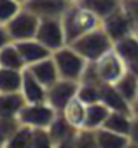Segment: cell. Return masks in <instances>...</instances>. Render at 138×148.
<instances>
[{
	"instance_id": "obj_3",
	"label": "cell",
	"mask_w": 138,
	"mask_h": 148,
	"mask_svg": "<svg viewBox=\"0 0 138 148\" xmlns=\"http://www.w3.org/2000/svg\"><path fill=\"white\" fill-rule=\"evenodd\" d=\"M68 45H72L82 58H86L89 63L93 61H98L101 56H105L108 51L114 49V42L112 38L107 35V32L103 30V26L86 33L84 37L77 38L75 42L72 44H68Z\"/></svg>"
},
{
	"instance_id": "obj_42",
	"label": "cell",
	"mask_w": 138,
	"mask_h": 148,
	"mask_svg": "<svg viewBox=\"0 0 138 148\" xmlns=\"http://www.w3.org/2000/svg\"><path fill=\"white\" fill-rule=\"evenodd\" d=\"M135 35H136V37H138V28H136V30H135Z\"/></svg>"
},
{
	"instance_id": "obj_31",
	"label": "cell",
	"mask_w": 138,
	"mask_h": 148,
	"mask_svg": "<svg viewBox=\"0 0 138 148\" xmlns=\"http://www.w3.org/2000/svg\"><path fill=\"white\" fill-rule=\"evenodd\" d=\"M32 148H54V139L47 129H35L33 131Z\"/></svg>"
},
{
	"instance_id": "obj_21",
	"label": "cell",
	"mask_w": 138,
	"mask_h": 148,
	"mask_svg": "<svg viewBox=\"0 0 138 148\" xmlns=\"http://www.w3.org/2000/svg\"><path fill=\"white\" fill-rule=\"evenodd\" d=\"M0 66L9 70H26V63L14 42L0 49Z\"/></svg>"
},
{
	"instance_id": "obj_22",
	"label": "cell",
	"mask_w": 138,
	"mask_h": 148,
	"mask_svg": "<svg viewBox=\"0 0 138 148\" xmlns=\"http://www.w3.org/2000/svg\"><path fill=\"white\" fill-rule=\"evenodd\" d=\"M117 87V91L133 105L136 99H138V75L133 73L129 68L124 71V75L114 84Z\"/></svg>"
},
{
	"instance_id": "obj_24",
	"label": "cell",
	"mask_w": 138,
	"mask_h": 148,
	"mask_svg": "<svg viewBox=\"0 0 138 148\" xmlns=\"http://www.w3.org/2000/svg\"><path fill=\"white\" fill-rule=\"evenodd\" d=\"M131 124H133V113H126V112H110L107 122H105V129L119 132L128 136L131 131Z\"/></svg>"
},
{
	"instance_id": "obj_30",
	"label": "cell",
	"mask_w": 138,
	"mask_h": 148,
	"mask_svg": "<svg viewBox=\"0 0 138 148\" xmlns=\"http://www.w3.org/2000/svg\"><path fill=\"white\" fill-rule=\"evenodd\" d=\"M23 124L19 122L18 117H0V134L6 138V141L21 127Z\"/></svg>"
},
{
	"instance_id": "obj_1",
	"label": "cell",
	"mask_w": 138,
	"mask_h": 148,
	"mask_svg": "<svg viewBox=\"0 0 138 148\" xmlns=\"http://www.w3.org/2000/svg\"><path fill=\"white\" fill-rule=\"evenodd\" d=\"M126 70H128V64L115 52V49H112L105 56H101L98 61L88 63V68L84 71L81 82H91V84H98V86L115 84L124 75Z\"/></svg>"
},
{
	"instance_id": "obj_25",
	"label": "cell",
	"mask_w": 138,
	"mask_h": 148,
	"mask_svg": "<svg viewBox=\"0 0 138 148\" xmlns=\"http://www.w3.org/2000/svg\"><path fill=\"white\" fill-rule=\"evenodd\" d=\"M96 139L100 148H126L129 145V138L114 131H108L105 127L96 129Z\"/></svg>"
},
{
	"instance_id": "obj_19",
	"label": "cell",
	"mask_w": 138,
	"mask_h": 148,
	"mask_svg": "<svg viewBox=\"0 0 138 148\" xmlns=\"http://www.w3.org/2000/svg\"><path fill=\"white\" fill-rule=\"evenodd\" d=\"M110 115V108L98 101V103H93V105H88V113H86V125L84 129H91V131H96L100 127L105 125L107 119Z\"/></svg>"
},
{
	"instance_id": "obj_9",
	"label": "cell",
	"mask_w": 138,
	"mask_h": 148,
	"mask_svg": "<svg viewBox=\"0 0 138 148\" xmlns=\"http://www.w3.org/2000/svg\"><path fill=\"white\" fill-rule=\"evenodd\" d=\"M101 26L107 32V35L112 38L114 44L135 33V25L131 23V19L128 18V14L122 11V7L117 9L115 12H112L110 16H107L101 21Z\"/></svg>"
},
{
	"instance_id": "obj_44",
	"label": "cell",
	"mask_w": 138,
	"mask_h": 148,
	"mask_svg": "<svg viewBox=\"0 0 138 148\" xmlns=\"http://www.w3.org/2000/svg\"><path fill=\"white\" fill-rule=\"evenodd\" d=\"M136 101H138V99H136Z\"/></svg>"
},
{
	"instance_id": "obj_14",
	"label": "cell",
	"mask_w": 138,
	"mask_h": 148,
	"mask_svg": "<svg viewBox=\"0 0 138 148\" xmlns=\"http://www.w3.org/2000/svg\"><path fill=\"white\" fill-rule=\"evenodd\" d=\"M101 103H105L110 112H126V113H133V105L117 91V87L114 84H105L101 87Z\"/></svg>"
},
{
	"instance_id": "obj_12",
	"label": "cell",
	"mask_w": 138,
	"mask_h": 148,
	"mask_svg": "<svg viewBox=\"0 0 138 148\" xmlns=\"http://www.w3.org/2000/svg\"><path fill=\"white\" fill-rule=\"evenodd\" d=\"M21 94L26 99V103H42V101H47V87L35 79V75L28 68L23 71Z\"/></svg>"
},
{
	"instance_id": "obj_2",
	"label": "cell",
	"mask_w": 138,
	"mask_h": 148,
	"mask_svg": "<svg viewBox=\"0 0 138 148\" xmlns=\"http://www.w3.org/2000/svg\"><path fill=\"white\" fill-rule=\"evenodd\" d=\"M63 26H65L66 44H72L77 38L84 37L86 33L100 28L101 19L75 2V4H70V7L63 14Z\"/></svg>"
},
{
	"instance_id": "obj_15",
	"label": "cell",
	"mask_w": 138,
	"mask_h": 148,
	"mask_svg": "<svg viewBox=\"0 0 138 148\" xmlns=\"http://www.w3.org/2000/svg\"><path fill=\"white\" fill-rule=\"evenodd\" d=\"M61 113H63V117L70 122L75 129H84V125H86V113H88V105L84 103V101H81L77 96L68 103L63 110H61Z\"/></svg>"
},
{
	"instance_id": "obj_6",
	"label": "cell",
	"mask_w": 138,
	"mask_h": 148,
	"mask_svg": "<svg viewBox=\"0 0 138 148\" xmlns=\"http://www.w3.org/2000/svg\"><path fill=\"white\" fill-rule=\"evenodd\" d=\"M39 23L40 18L35 16L32 11L28 9H21L7 25V32L12 42H21V40H30L37 37V30H39Z\"/></svg>"
},
{
	"instance_id": "obj_39",
	"label": "cell",
	"mask_w": 138,
	"mask_h": 148,
	"mask_svg": "<svg viewBox=\"0 0 138 148\" xmlns=\"http://www.w3.org/2000/svg\"><path fill=\"white\" fill-rule=\"evenodd\" d=\"M126 148H138V143H131V141H129V145H128Z\"/></svg>"
},
{
	"instance_id": "obj_35",
	"label": "cell",
	"mask_w": 138,
	"mask_h": 148,
	"mask_svg": "<svg viewBox=\"0 0 138 148\" xmlns=\"http://www.w3.org/2000/svg\"><path fill=\"white\" fill-rule=\"evenodd\" d=\"M54 148H75V138L65 139V141H58V143H54Z\"/></svg>"
},
{
	"instance_id": "obj_29",
	"label": "cell",
	"mask_w": 138,
	"mask_h": 148,
	"mask_svg": "<svg viewBox=\"0 0 138 148\" xmlns=\"http://www.w3.org/2000/svg\"><path fill=\"white\" fill-rule=\"evenodd\" d=\"M75 148H100L96 139V131L81 129L75 136Z\"/></svg>"
},
{
	"instance_id": "obj_37",
	"label": "cell",
	"mask_w": 138,
	"mask_h": 148,
	"mask_svg": "<svg viewBox=\"0 0 138 148\" xmlns=\"http://www.w3.org/2000/svg\"><path fill=\"white\" fill-rule=\"evenodd\" d=\"M131 112H133V117H136V119H138V101H135V103H133V110H131Z\"/></svg>"
},
{
	"instance_id": "obj_10",
	"label": "cell",
	"mask_w": 138,
	"mask_h": 148,
	"mask_svg": "<svg viewBox=\"0 0 138 148\" xmlns=\"http://www.w3.org/2000/svg\"><path fill=\"white\" fill-rule=\"evenodd\" d=\"M23 7L32 11L40 19H44V18H63L66 9L70 7V2L68 0H28Z\"/></svg>"
},
{
	"instance_id": "obj_11",
	"label": "cell",
	"mask_w": 138,
	"mask_h": 148,
	"mask_svg": "<svg viewBox=\"0 0 138 148\" xmlns=\"http://www.w3.org/2000/svg\"><path fill=\"white\" fill-rule=\"evenodd\" d=\"M14 44L18 45V49H19L25 63H26V68L32 66V64H35V63H39V61H42V59H46V58H49V56H52V51L47 49L37 38L21 40V42H14Z\"/></svg>"
},
{
	"instance_id": "obj_23",
	"label": "cell",
	"mask_w": 138,
	"mask_h": 148,
	"mask_svg": "<svg viewBox=\"0 0 138 148\" xmlns=\"http://www.w3.org/2000/svg\"><path fill=\"white\" fill-rule=\"evenodd\" d=\"M114 49L122 58V61L129 66L131 63H135L138 59V37L133 33V35L126 37V38L115 42L114 44Z\"/></svg>"
},
{
	"instance_id": "obj_28",
	"label": "cell",
	"mask_w": 138,
	"mask_h": 148,
	"mask_svg": "<svg viewBox=\"0 0 138 148\" xmlns=\"http://www.w3.org/2000/svg\"><path fill=\"white\" fill-rule=\"evenodd\" d=\"M23 9V4L16 0H0V25H7L19 11Z\"/></svg>"
},
{
	"instance_id": "obj_20",
	"label": "cell",
	"mask_w": 138,
	"mask_h": 148,
	"mask_svg": "<svg viewBox=\"0 0 138 148\" xmlns=\"http://www.w3.org/2000/svg\"><path fill=\"white\" fill-rule=\"evenodd\" d=\"M23 71H25V70H9V68H0V94L21 92Z\"/></svg>"
},
{
	"instance_id": "obj_34",
	"label": "cell",
	"mask_w": 138,
	"mask_h": 148,
	"mask_svg": "<svg viewBox=\"0 0 138 148\" xmlns=\"http://www.w3.org/2000/svg\"><path fill=\"white\" fill-rule=\"evenodd\" d=\"M128 138L131 143H138V119L136 117H133V124H131V131H129Z\"/></svg>"
},
{
	"instance_id": "obj_18",
	"label": "cell",
	"mask_w": 138,
	"mask_h": 148,
	"mask_svg": "<svg viewBox=\"0 0 138 148\" xmlns=\"http://www.w3.org/2000/svg\"><path fill=\"white\" fill-rule=\"evenodd\" d=\"M47 131H49V134L52 136L54 143H58V141H65V139H72V138H75L77 132H79V129H75L70 122H68V120L63 117L61 112L56 115V119H54L52 124L47 127Z\"/></svg>"
},
{
	"instance_id": "obj_5",
	"label": "cell",
	"mask_w": 138,
	"mask_h": 148,
	"mask_svg": "<svg viewBox=\"0 0 138 148\" xmlns=\"http://www.w3.org/2000/svg\"><path fill=\"white\" fill-rule=\"evenodd\" d=\"M59 112L56 108H52L47 101L42 103H26L25 108L19 113V122L23 125L33 127V129H47L52 120L56 119Z\"/></svg>"
},
{
	"instance_id": "obj_27",
	"label": "cell",
	"mask_w": 138,
	"mask_h": 148,
	"mask_svg": "<svg viewBox=\"0 0 138 148\" xmlns=\"http://www.w3.org/2000/svg\"><path fill=\"white\" fill-rule=\"evenodd\" d=\"M101 87L98 84H91V82H81L79 84V91H77V98L81 101H84L86 105H93L101 101Z\"/></svg>"
},
{
	"instance_id": "obj_36",
	"label": "cell",
	"mask_w": 138,
	"mask_h": 148,
	"mask_svg": "<svg viewBox=\"0 0 138 148\" xmlns=\"http://www.w3.org/2000/svg\"><path fill=\"white\" fill-rule=\"evenodd\" d=\"M128 68H129V70H131L133 73H136V75H138V59H136L135 63H131V64H129Z\"/></svg>"
},
{
	"instance_id": "obj_13",
	"label": "cell",
	"mask_w": 138,
	"mask_h": 148,
	"mask_svg": "<svg viewBox=\"0 0 138 148\" xmlns=\"http://www.w3.org/2000/svg\"><path fill=\"white\" fill-rule=\"evenodd\" d=\"M28 70L35 75V79L39 82H42L46 87H51L54 82H58L61 77H59V71H58V66H56V61L52 56L28 66Z\"/></svg>"
},
{
	"instance_id": "obj_17",
	"label": "cell",
	"mask_w": 138,
	"mask_h": 148,
	"mask_svg": "<svg viewBox=\"0 0 138 148\" xmlns=\"http://www.w3.org/2000/svg\"><path fill=\"white\" fill-rule=\"evenodd\" d=\"M25 105L26 99L21 92L0 94V117H19Z\"/></svg>"
},
{
	"instance_id": "obj_26",
	"label": "cell",
	"mask_w": 138,
	"mask_h": 148,
	"mask_svg": "<svg viewBox=\"0 0 138 148\" xmlns=\"http://www.w3.org/2000/svg\"><path fill=\"white\" fill-rule=\"evenodd\" d=\"M33 127L21 125L6 143V148H32L33 143Z\"/></svg>"
},
{
	"instance_id": "obj_7",
	"label": "cell",
	"mask_w": 138,
	"mask_h": 148,
	"mask_svg": "<svg viewBox=\"0 0 138 148\" xmlns=\"http://www.w3.org/2000/svg\"><path fill=\"white\" fill-rule=\"evenodd\" d=\"M37 40H40L47 49L52 52L66 45V35L63 26V18H44L39 23L37 30Z\"/></svg>"
},
{
	"instance_id": "obj_43",
	"label": "cell",
	"mask_w": 138,
	"mask_h": 148,
	"mask_svg": "<svg viewBox=\"0 0 138 148\" xmlns=\"http://www.w3.org/2000/svg\"><path fill=\"white\" fill-rule=\"evenodd\" d=\"M0 68H2V66H0Z\"/></svg>"
},
{
	"instance_id": "obj_40",
	"label": "cell",
	"mask_w": 138,
	"mask_h": 148,
	"mask_svg": "<svg viewBox=\"0 0 138 148\" xmlns=\"http://www.w3.org/2000/svg\"><path fill=\"white\" fill-rule=\"evenodd\" d=\"M16 2H19V4H23V5H25V4L28 2V0H16Z\"/></svg>"
},
{
	"instance_id": "obj_33",
	"label": "cell",
	"mask_w": 138,
	"mask_h": 148,
	"mask_svg": "<svg viewBox=\"0 0 138 148\" xmlns=\"http://www.w3.org/2000/svg\"><path fill=\"white\" fill-rule=\"evenodd\" d=\"M12 40H11V37H9V32H7V28L4 26V25H0V49L2 47H6L7 44H11Z\"/></svg>"
},
{
	"instance_id": "obj_16",
	"label": "cell",
	"mask_w": 138,
	"mask_h": 148,
	"mask_svg": "<svg viewBox=\"0 0 138 148\" xmlns=\"http://www.w3.org/2000/svg\"><path fill=\"white\" fill-rule=\"evenodd\" d=\"M79 5H82L84 9L91 11L93 14H96L101 21L110 16L112 12H115L117 9H121L122 0H79Z\"/></svg>"
},
{
	"instance_id": "obj_38",
	"label": "cell",
	"mask_w": 138,
	"mask_h": 148,
	"mask_svg": "<svg viewBox=\"0 0 138 148\" xmlns=\"http://www.w3.org/2000/svg\"><path fill=\"white\" fill-rule=\"evenodd\" d=\"M6 143H7V141H6V138L0 134V148H6Z\"/></svg>"
},
{
	"instance_id": "obj_41",
	"label": "cell",
	"mask_w": 138,
	"mask_h": 148,
	"mask_svg": "<svg viewBox=\"0 0 138 148\" xmlns=\"http://www.w3.org/2000/svg\"><path fill=\"white\" fill-rule=\"evenodd\" d=\"M68 2H70V4H75V2H79V0H68Z\"/></svg>"
},
{
	"instance_id": "obj_32",
	"label": "cell",
	"mask_w": 138,
	"mask_h": 148,
	"mask_svg": "<svg viewBox=\"0 0 138 148\" xmlns=\"http://www.w3.org/2000/svg\"><path fill=\"white\" fill-rule=\"evenodd\" d=\"M122 11L128 14L131 23L135 25V30L138 28V0H122Z\"/></svg>"
},
{
	"instance_id": "obj_8",
	"label": "cell",
	"mask_w": 138,
	"mask_h": 148,
	"mask_svg": "<svg viewBox=\"0 0 138 148\" xmlns=\"http://www.w3.org/2000/svg\"><path fill=\"white\" fill-rule=\"evenodd\" d=\"M79 84L81 82L68 80V79H59L51 87H47V103L52 108H56L58 112H61L68 103L77 96Z\"/></svg>"
},
{
	"instance_id": "obj_4",
	"label": "cell",
	"mask_w": 138,
	"mask_h": 148,
	"mask_svg": "<svg viewBox=\"0 0 138 148\" xmlns=\"http://www.w3.org/2000/svg\"><path fill=\"white\" fill-rule=\"evenodd\" d=\"M52 58L56 61L58 71H59V77L61 79H68V80H75L81 82L82 75L88 68V59L82 58L72 45H63L61 49L52 52Z\"/></svg>"
}]
</instances>
